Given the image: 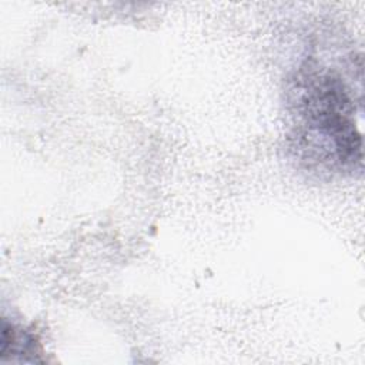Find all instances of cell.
Wrapping results in <instances>:
<instances>
[{
    "label": "cell",
    "instance_id": "obj_1",
    "mask_svg": "<svg viewBox=\"0 0 365 365\" xmlns=\"http://www.w3.org/2000/svg\"><path fill=\"white\" fill-rule=\"evenodd\" d=\"M297 134L311 155L331 167L355 168L362 161V138L355 123L351 90L335 71H302L292 90Z\"/></svg>",
    "mask_w": 365,
    "mask_h": 365
}]
</instances>
